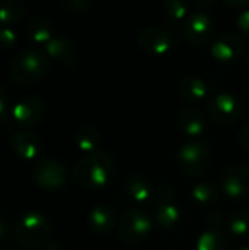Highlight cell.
<instances>
[{"label": "cell", "instance_id": "obj_1", "mask_svg": "<svg viewBox=\"0 0 249 250\" xmlns=\"http://www.w3.org/2000/svg\"><path fill=\"white\" fill-rule=\"evenodd\" d=\"M114 177V163L110 155L94 151L81 157L73 168V179L85 190H100L110 185Z\"/></svg>", "mask_w": 249, "mask_h": 250}, {"label": "cell", "instance_id": "obj_2", "mask_svg": "<svg viewBox=\"0 0 249 250\" xmlns=\"http://www.w3.org/2000/svg\"><path fill=\"white\" fill-rule=\"evenodd\" d=\"M48 60L38 48H25L10 62L9 75L19 85H34L48 72Z\"/></svg>", "mask_w": 249, "mask_h": 250}, {"label": "cell", "instance_id": "obj_3", "mask_svg": "<svg viewBox=\"0 0 249 250\" xmlns=\"http://www.w3.org/2000/svg\"><path fill=\"white\" fill-rule=\"evenodd\" d=\"M15 236L19 245L26 249H38L45 245L51 236L48 220L35 211H28L21 215L15 227Z\"/></svg>", "mask_w": 249, "mask_h": 250}, {"label": "cell", "instance_id": "obj_4", "mask_svg": "<svg viewBox=\"0 0 249 250\" xmlns=\"http://www.w3.org/2000/svg\"><path fill=\"white\" fill-rule=\"evenodd\" d=\"M153 230L151 217L141 209H129L126 211L120 220L117 233L123 243L135 246L144 242Z\"/></svg>", "mask_w": 249, "mask_h": 250}, {"label": "cell", "instance_id": "obj_5", "mask_svg": "<svg viewBox=\"0 0 249 250\" xmlns=\"http://www.w3.org/2000/svg\"><path fill=\"white\" fill-rule=\"evenodd\" d=\"M178 163L185 174L198 177L208 173L213 164V158L205 145H203L201 142L191 141L179 148Z\"/></svg>", "mask_w": 249, "mask_h": 250}, {"label": "cell", "instance_id": "obj_6", "mask_svg": "<svg viewBox=\"0 0 249 250\" xmlns=\"http://www.w3.org/2000/svg\"><path fill=\"white\" fill-rule=\"evenodd\" d=\"M207 113L219 125H232L242 116V104L235 95L220 92L207 103Z\"/></svg>", "mask_w": 249, "mask_h": 250}, {"label": "cell", "instance_id": "obj_7", "mask_svg": "<svg viewBox=\"0 0 249 250\" xmlns=\"http://www.w3.org/2000/svg\"><path fill=\"white\" fill-rule=\"evenodd\" d=\"M34 180L44 190H59L68 182V171L65 166L56 160H41L34 168Z\"/></svg>", "mask_w": 249, "mask_h": 250}, {"label": "cell", "instance_id": "obj_8", "mask_svg": "<svg viewBox=\"0 0 249 250\" xmlns=\"http://www.w3.org/2000/svg\"><path fill=\"white\" fill-rule=\"evenodd\" d=\"M44 111L45 105L41 98L37 95H25L15 104L12 116L19 126L34 127L43 120Z\"/></svg>", "mask_w": 249, "mask_h": 250}, {"label": "cell", "instance_id": "obj_9", "mask_svg": "<svg viewBox=\"0 0 249 250\" xmlns=\"http://www.w3.org/2000/svg\"><path fill=\"white\" fill-rule=\"evenodd\" d=\"M223 218L220 214H211L207 230L198 237L197 250H229L230 239L222 229Z\"/></svg>", "mask_w": 249, "mask_h": 250}, {"label": "cell", "instance_id": "obj_10", "mask_svg": "<svg viewBox=\"0 0 249 250\" xmlns=\"http://www.w3.org/2000/svg\"><path fill=\"white\" fill-rule=\"evenodd\" d=\"M183 31H185V37L188 38L191 44L205 45L213 38L214 25H213V21L207 15L195 12V13H191L188 19L185 21Z\"/></svg>", "mask_w": 249, "mask_h": 250}, {"label": "cell", "instance_id": "obj_11", "mask_svg": "<svg viewBox=\"0 0 249 250\" xmlns=\"http://www.w3.org/2000/svg\"><path fill=\"white\" fill-rule=\"evenodd\" d=\"M223 192L233 199L245 198L249 195V167L235 166L227 168L222 176Z\"/></svg>", "mask_w": 249, "mask_h": 250}, {"label": "cell", "instance_id": "obj_12", "mask_svg": "<svg viewBox=\"0 0 249 250\" xmlns=\"http://www.w3.org/2000/svg\"><path fill=\"white\" fill-rule=\"evenodd\" d=\"M138 45L141 50L151 56H163L172 48L173 40L166 29L153 26L141 31L138 35Z\"/></svg>", "mask_w": 249, "mask_h": 250}, {"label": "cell", "instance_id": "obj_13", "mask_svg": "<svg viewBox=\"0 0 249 250\" xmlns=\"http://www.w3.org/2000/svg\"><path fill=\"white\" fill-rule=\"evenodd\" d=\"M245 51V41L233 32L222 34L211 45V54L220 62H232L239 59Z\"/></svg>", "mask_w": 249, "mask_h": 250}, {"label": "cell", "instance_id": "obj_14", "mask_svg": "<svg viewBox=\"0 0 249 250\" xmlns=\"http://www.w3.org/2000/svg\"><path fill=\"white\" fill-rule=\"evenodd\" d=\"M12 149L22 160H34L41 154L40 138L31 130H18L12 136Z\"/></svg>", "mask_w": 249, "mask_h": 250}, {"label": "cell", "instance_id": "obj_15", "mask_svg": "<svg viewBox=\"0 0 249 250\" xmlns=\"http://www.w3.org/2000/svg\"><path fill=\"white\" fill-rule=\"evenodd\" d=\"M126 193L136 204H151L156 199V190L148 177L142 174H132L125 182Z\"/></svg>", "mask_w": 249, "mask_h": 250}, {"label": "cell", "instance_id": "obj_16", "mask_svg": "<svg viewBox=\"0 0 249 250\" xmlns=\"http://www.w3.org/2000/svg\"><path fill=\"white\" fill-rule=\"evenodd\" d=\"M44 50L48 57L54 59L65 67H72L75 64V51L69 38L63 35H54L48 42L44 44Z\"/></svg>", "mask_w": 249, "mask_h": 250}, {"label": "cell", "instance_id": "obj_17", "mask_svg": "<svg viewBox=\"0 0 249 250\" xmlns=\"http://www.w3.org/2000/svg\"><path fill=\"white\" fill-rule=\"evenodd\" d=\"M116 214L107 205H97L88 214V226L97 234H109L116 226Z\"/></svg>", "mask_w": 249, "mask_h": 250}, {"label": "cell", "instance_id": "obj_18", "mask_svg": "<svg viewBox=\"0 0 249 250\" xmlns=\"http://www.w3.org/2000/svg\"><path fill=\"white\" fill-rule=\"evenodd\" d=\"M178 125L185 135L192 136V138L200 136L205 127L203 114L197 108H192V107H186L179 113Z\"/></svg>", "mask_w": 249, "mask_h": 250}, {"label": "cell", "instance_id": "obj_19", "mask_svg": "<svg viewBox=\"0 0 249 250\" xmlns=\"http://www.w3.org/2000/svg\"><path fill=\"white\" fill-rule=\"evenodd\" d=\"M26 34L35 44H45L54 37V26L44 16L32 18L26 25Z\"/></svg>", "mask_w": 249, "mask_h": 250}, {"label": "cell", "instance_id": "obj_20", "mask_svg": "<svg viewBox=\"0 0 249 250\" xmlns=\"http://www.w3.org/2000/svg\"><path fill=\"white\" fill-rule=\"evenodd\" d=\"M179 94L189 103H200L207 97V85L197 76H185L179 82Z\"/></svg>", "mask_w": 249, "mask_h": 250}, {"label": "cell", "instance_id": "obj_21", "mask_svg": "<svg viewBox=\"0 0 249 250\" xmlns=\"http://www.w3.org/2000/svg\"><path fill=\"white\" fill-rule=\"evenodd\" d=\"M181 218V211L175 201H163L156 204V221L164 229H173Z\"/></svg>", "mask_w": 249, "mask_h": 250}, {"label": "cell", "instance_id": "obj_22", "mask_svg": "<svg viewBox=\"0 0 249 250\" xmlns=\"http://www.w3.org/2000/svg\"><path fill=\"white\" fill-rule=\"evenodd\" d=\"M25 15V4L22 0H3L0 3V23L16 25Z\"/></svg>", "mask_w": 249, "mask_h": 250}, {"label": "cell", "instance_id": "obj_23", "mask_svg": "<svg viewBox=\"0 0 249 250\" xmlns=\"http://www.w3.org/2000/svg\"><path fill=\"white\" fill-rule=\"evenodd\" d=\"M75 142L82 152L90 154V152L97 151L101 142V136H100V132L94 129L92 126H82L81 129L76 130Z\"/></svg>", "mask_w": 249, "mask_h": 250}, {"label": "cell", "instance_id": "obj_24", "mask_svg": "<svg viewBox=\"0 0 249 250\" xmlns=\"http://www.w3.org/2000/svg\"><path fill=\"white\" fill-rule=\"evenodd\" d=\"M217 196H219V190H217L216 185L208 183V182H201V183L195 185L191 192L192 202L198 207L213 205L217 201Z\"/></svg>", "mask_w": 249, "mask_h": 250}, {"label": "cell", "instance_id": "obj_25", "mask_svg": "<svg viewBox=\"0 0 249 250\" xmlns=\"http://www.w3.org/2000/svg\"><path fill=\"white\" fill-rule=\"evenodd\" d=\"M227 230L238 237L249 236V211L238 209L232 212L227 218Z\"/></svg>", "mask_w": 249, "mask_h": 250}, {"label": "cell", "instance_id": "obj_26", "mask_svg": "<svg viewBox=\"0 0 249 250\" xmlns=\"http://www.w3.org/2000/svg\"><path fill=\"white\" fill-rule=\"evenodd\" d=\"M164 12L169 16V19L181 22L186 21L189 16L188 3L185 0H166L164 1Z\"/></svg>", "mask_w": 249, "mask_h": 250}, {"label": "cell", "instance_id": "obj_27", "mask_svg": "<svg viewBox=\"0 0 249 250\" xmlns=\"http://www.w3.org/2000/svg\"><path fill=\"white\" fill-rule=\"evenodd\" d=\"M176 190L172 185L163 183L157 188L156 190V202H163V201H175Z\"/></svg>", "mask_w": 249, "mask_h": 250}, {"label": "cell", "instance_id": "obj_28", "mask_svg": "<svg viewBox=\"0 0 249 250\" xmlns=\"http://www.w3.org/2000/svg\"><path fill=\"white\" fill-rule=\"evenodd\" d=\"M18 41V37L13 29L10 28H0V47L1 48H12Z\"/></svg>", "mask_w": 249, "mask_h": 250}, {"label": "cell", "instance_id": "obj_29", "mask_svg": "<svg viewBox=\"0 0 249 250\" xmlns=\"http://www.w3.org/2000/svg\"><path fill=\"white\" fill-rule=\"evenodd\" d=\"M9 116V97L3 86H0V125L4 123V120Z\"/></svg>", "mask_w": 249, "mask_h": 250}, {"label": "cell", "instance_id": "obj_30", "mask_svg": "<svg viewBox=\"0 0 249 250\" xmlns=\"http://www.w3.org/2000/svg\"><path fill=\"white\" fill-rule=\"evenodd\" d=\"M65 4L70 12H82L88 7L90 1H87V0H65Z\"/></svg>", "mask_w": 249, "mask_h": 250}, {"label": "cell", "instance_id": "obj_31", "mask_svg": "<svg viewBox=\"0 0 249 250\" xmlns=\"http://www.w3.org/2000/svg\"><path fill=\"white\" fill-rule=\"evenodd\" d=\"M238 26H239V29H241L244 34L249 35V9L244 10V12L238 16Z\"/></svg>", "mask_w": 249, "mask_h": 250}, {"label": "cell", "instance_id": "obj_32", "mask_svg": "<svg viewBox=\"0 0 249 250\" xmlns=\"http://www.w3.org/2000/svg\"><path fill=\"white\" fill-rule=\"evenodd\" d=\"M239 144L242 145V148H245L249 151V125L244 126L239 132Z\"/></svg>", "mask_w": 249, "mask_h": 250}, {"label": "cell", "instance_id": "obj_33", "mask_svg": "<svg viewBox=\"0 0 249 250\" xmlns=\"http://www.w3.org/2000/svg\"><path fill=\"white\" fill-rule=\"evenodd\" d=\"M9 231H10V224H9V221H7L3 215H0V242L4 240V239L9 236Z\"/></svg>", "mask_w": 249, "mask_h": 250}, {"label": "cell", "instance_id": "obj_34", "mask_svg": "<svg viewBox=\"0 0 249 250\" xmlns=\"http://www.w3.org/2000/svg\"><path fill=\"white\" fill-rule=\"evenodd\" d=\"M192 1H194V4H195L197 7H200V9H208V7H211V6L214 4L216 0H192Z\"/></svg>", "mask_w": 249, "mask_h": 250}, {"label": "cell", "instance_id": "obj_35", "mask_svg": "<svg viewBox=\"0 0 249 250\" xmlns=\"http://www.w3.org/2000/svg\"><path fill=\"white\" fill-rule=\"evenodd\" d=\"M226 4H229L230 7H242L248 3L249 0H225Z\"/></svg>", "mask_w": 249, "mask_h": 250}, {"label": "cell", "instance_id": "obj_36", "mask_svg": "<svg viewBox=\"0 0 249 250\" xmlns=\"http://www.w3.org/2000/svg\"><path fill=\"white\" fill-rule=\"evenodd\" d=\"M43 250H65V249H63V246H62V245H59V243H56V242H50V243H47V245L44 246V249Z\"/></svg>", "mask_w": 249, "mask_h": 250}, {"label": "cell", "instance_id": "obj_37", "mask_svg": "<svg viewBox=\"0 0 249 250\" xmlns=\"http://www.w3.org/2000/svg\"><path fill=\"white\" fill-rule=\"evenodd\" d=\"M236 250H249L248 246H241V248H238Z\"/></svg>", "mask_w": 249, "mask_h": 250}, {"label": "cell", "instance_id": "obj_38", "mask_svg": "<svg viewBox=\"0 0 249 250\" xmlns=\"http://www.w3.org/2000/svg\"><path fill=\"white\" fill-rule=\"evenodd\" d=\"M0 250H16V249H12V248H4V249H0Z\"/></svg>", "mask_w": 249, "mask_h": 250}, {"label": "cell", "instance_id": "obj_39", "mask_svg": "<svg viewBox=\"0 0 249 250\" xmlns=\"http://www.w3.org/2000/svg\"><path fill=\"white\" fill-rule=\"evenodd\" d=\"M248 66H249V51H248Z\"/></svg>", "mask_w": 249, "mask_h": 250}, {"label": "cell", "instance_id": "obj_40", "mask_svg": "<svg viewBox=\"0 0 249 250\" xmlns=\"http://www.w3.org/2000/svg\"><path fill=\"white\" fill-rule=\"evenodd\" d=\"M87 1H91V0H87Z\"/></svg>", "mask_w": 249, "mask_h": 250}]
</instances>
